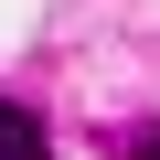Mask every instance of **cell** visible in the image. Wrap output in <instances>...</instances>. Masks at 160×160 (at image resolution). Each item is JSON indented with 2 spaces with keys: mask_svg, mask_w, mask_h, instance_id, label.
Returning <instances> with one entry per match:
<instances>
[{
  "mask_svg": "<svg viewBox=\"0 0 160 160\" xmlns=\"http://www.w3.org/2000/svg\"><path fill=\"white\" fill-rule=\"evenodd\" d=\"M0 160H53V149H43V118L11 107V96H0Z\"/></svg>",
  "mask_w": 160,
  "mask_h": 160,
  "instance_id": "cell-1",
  "label": "cell"
},
{
  "mask_svg": "<svg viewBox=\"0 0 160 160\" xmlns=\"http://www.w3.org/2000/svg\"><path fill=\"white\" fill-rule=\"evenodd\" d=\"M128 160H160V128H139V139H128Z\"/></svg>",
  "mask_w": 160,
  "mask_h": 160,
  "instance_id": "cell-2",
  "label": "cell"
}]
</instances>
